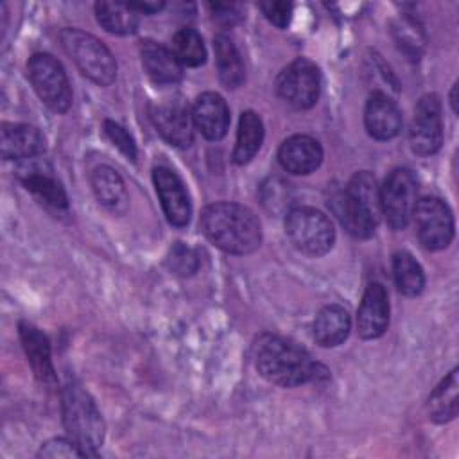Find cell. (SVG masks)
I'll list each match as a JSON object with an SVG mask.
<instances>
[{
    "mask_svg": "<svg viewBox=\"0 0 459 459\" xmlns=\"http://www.w3.org/2000/svg\"><path fill=\"white\" fill-rule=\"evenodd\" d=\"M253 360L265 380L281 387H296L326 377V371L312 360L307 350L276 333H264L255 341Z\"/></svg>",
    "mask_w": 459,
    "mask_h": 459,
    "instance_id": "obj_1",
    "label": "cell"
},
{
    "mask_svg": "<svg viewBox=\"0 0 459 459\" xmlns=\"http://www.w3.org/2000/svg\"><path fill=\"white\" fill-rule=\"evenodd\" d=\"M204 237L231 255H249L262 242V226L256 215L238 203H213L199 221Z\"/></svg>",
    "mask_w": 459,
    "mask_h": 459,
    "instance_id": "obj_2",
    "label": "cell"
},
{
    "mask_svg": "<svg viewBox=\"0 0 459 459\" xmlns=\"http://www.w3.org/2000/svg\"><path fill=\"white\" fill-rule=\"evenodd\" d=\"M335 213L346 231L357 238H368L375 233L382 215L380 188L375 176L368 170L357 172L337 197Z\"/></svg>",
    "mask_w": 459,
    "mask_h": 459,
    "instance_id": "obj_3",
    "label": "cell"
},
{
    "mask_svg": "<svg viewBox=\"0 0 459 459\" xmlns=\"http://www.w3.org/2000/svg\"><path fill=\"white\" fill-rule=\"evenodd\" d=\"M63 423L68 436L88 454L97 457L104 441V420L93 398L77 384H68L61 393Z\"/></svg>",
    "mask_w": 459,
    "mask_h": 459,
    "instance_id": "obj_4",
    "label": "cell"
},
{
    "mask_svg": "<svg viewBox=\"0 0 459 459\" xmlns=\"http://www.w3.org/2000/svg\"><path fill=\"white\" fill-rule=\"evenodd\" d=\"M59 39L65 52L90 81L99 86H109L115 81V57L100 39L74 27L63 29Z\"/></svg>",
    "mask_w": 459,
    "mask_h": 459,
    "instance_id": "obj_5",
    "label": "cell"
},
{
    "mask_svg": "<svg viewBox=\"0 0 459 459\" xmlns=\"http://www.w3.org/2000/svg\"><path fill=\"white\" fill-rule=\"evenodd\" d=\"M285 233L290 244L308 256L328 253L335 242L332 221L310 206H296L287 212Z\"/></svg>",
    "mask_w": 459,
    "mask_h": 459,
    "instance_id": "obj_6",
    "label": "cell"
},
{
    "mask_svg": "<svg viewBox=\"0 0 459 459\" xmlns=\"http://www.w3.org/2000/svg\"><path fill=\"white\" fill-rule=\"evenodd\" d=\"M29 81L38 97L56 113L72 106V88L61 63L50 54H34L27 63Z\"/></svg>",
    "mask_w": 459,
    "mask_h": 459,
    "instance_id": "obj_7",
    "label": "cell"
},
{
    "mask_svg": "<svg viewBox=\"0 0 459 459\" xmlns=\"http://www.w3.org/2000/svg\"><path fill=\"white\" fill-rule=\"evenodd\" d=\"M418 185L416 178L409 169H394L384 181L380 188L382 215L393 230H403L414 212L418 203Z\"/></svg>",
    "mask_w": 459,
    "mask_h": 459,
    "instance_id": "obj_8",
    "label": "cell"
},
{
    "mask_svg": "<svg viewBox=\"0 0 459 459\" xmlns=\"http://www.w3.org/2000/svg\"><path fill=\"white\" fill-rule=\"evenodd\" d=\"M276 91L281 100L296 109L312 108L321 91L319 68L305 57L294 59L280 72L276 79Z\"/></svg>",
    "mask_w": 459,
    "mask_h": 459,
    "instance_id": "obj_9",
    "label": "cell"
},
{
    "mask_svg": "<svg viewBox=\"0 0 459 459\" xmlns=\"http://www.w3.org/2000/svg\"><path fill=\"white\" fill-rule=\"evenodd\" d=\"M412 219L420 242L430 249H445L454 238V215L439 197H423L416 203Z\"/></svg>",
    "mask_w": 459,
    "mask_h": 459,
    "instance_id": "obj_10",
    "label": "cell"
},
{
    "mask_svg": "<svg viewBox=\"0 0 459 459\" xmlns=\"http://www.w3.org/2000/svg\"><path fill=\"white\" fill-rule=\"evenodd\" d=\"M411 149L420 156L436 154L443 143L441 102L437 95H423L414 109V118L409 131Z\"/></svg>",
    "mask_w": 459,
    "mask_h": 459,
    "instance_id": "obj_11",
    "label": "cell"
},
{
    "mask_svg": "<svg viewBox=\"0 0 459 459\" xmlns=\"http://www.w3.org/2000/svg\"><path fill=\"white\" fill-rule=\"evenodd\" d=\"M151 120L158 133L176 147H188L194 140L192 111L179 97H167L151 106Z\"/></svg>",
    "mask_w": 459,
    "mask_h": 459,
    "instance_id": "obj_12",
    "label": "cell"
},
{
    "mask_svg": "<svg viewBox=\"0 0 459 459\" xmlns=\"http://www.w3.org/2000/svg\"><path fill=\"white\" fill-rule=\"evenodd\" d=\"M152 181L167 221L178 228L186 226L192 215V204L185 185L178 178V174L167 167H156L152 170Z\"/></svg>",
    "mask_w": 459,
    "mask_h": 459,
    "instance_id": "obj_13",
    "label": "cell"
},
{
    "mask_svg": "<svg viewBox=\"0 0 459 459\" xmlns=\"http://www.w3.org/2000/svg\"><path fill=\"white\" fill-rule=\"evenodd\" d=\"M389 325V299L382 283H369L364 290L359 312L357 332L362 339L380 337Z\"/></svg>",
    "mask_w": 459,
    "mask_h": 459,
    "instance_id": "obj_14",
    "label": "cell"
},
{
    "mask_svg": "<svg viewBox=\"0 0 459 459\" xmlns=\"http://www.w3.org/2000/svg\"><path fill=\"white\" fill-rule=\"evenodd\" d=\"M0 151L5 160H32L45 152V138L34 126L4 122Z\"/></svg>",
    "mask_w": 459,
    "mask_h": 459,
    "instance_id": "obj_15",
    "label": "cell"
},
{
    "mask_svg": "<svg viewBox=\"0 0 459 459\" xmlns=\"http://www.w3.org/2000/svg\"><path fill=\"white\" fill-rule=\"evenodd\" d=\"M192 120L208 140H221L230 127L226 100L215 91L201 93L192 106Z\"/></svg>",
    "mask_w": 459,
    "mask_h": 459,
    "instance_id": "obj_16",
    "label": "cell"
},
{
    "mask_svg": "<svg viewBox=\"0 0 459 459\" xmlns=\"http://www.w3.org/2000/svg\"><path fill=\"white\" fill-rule=\"evenodd\" d=\"M278 161L290 174H310L323 161L321 143L312 136L294 134L280 145Z\"/></svg>",
    "mask_w": 459,
    "mask_h": 459,
    "instance_id": "obj_17",
    "label": "cell"
},
{
    "mask_svg": "<svg viewBox=\"0 0 459 459\" xmlns=\"http://www.w3.org/2000/svg\"><path fill=\"white\" fill-rule=\"evenodd\" d=\"M364 124L369 136L377 140H391L402 129V115L394 100L382 91H373L366 102Z\"/></svg>",
    "mask_w": 459,
    "mask_h": 459,
    "instance_id": "obj_18",
    "label": "cell"
},
{
    "mask_svg": "<svg viewBox=\"0 0 459 459\" xmlns=\"http://www.w3.org/2000/svg\"><path fill=\"white\" fill-rule=\"evenodd\" d=\"M20 339L23 344V350L29 357V362L32 366V371L36 375V378L48 385L54 387L57 378L54 373V366H52V355H50V342L47 339L45 333H41L36 326H32L30 323H20Z\"/></svg>",
    "mask_w": 459,
    "mask_h": 459,
    "instance_id": "obj_19",
    "label": "cell"
},
{
    "mask_svg": "<svg viewBox=\"0 0 459 459\" xmlns=\"http://www.w3.org/2000/svg\"><path fill=\"white\" fill-rule=\"evenodd\" d=\"M142 65L156 84H176L183 77V65L167 47L156 41H143L140 47Z\"/></svg>",
    "mask_w": 459,
    "mask_h": 459,
    "instance_id": "obj_20",
    "label": "cell"
},
{
    "mask_svg": "<svg viewBox=\"0 0 459 459\" xmlns=\"http://www.w3.org/2000/svg\"><path fill=\"white\" fill-rule=\"evenodd\" d=\"M351 328V321L350 316L346 312V308L339 307V305H326L323 307L316 319H314V339L317 344L325 346V348H333L339 346L341 342H344V339L348 337Z\"/></svg>",
    "mask_w": 459,
    "mask_h": 459,
    "instance_id": "obj_21",
    "label": "cell"
},
{
    "mask_svg": "<svg viewBox=\"0 0 459 459\" xmlns=\"http://www.w3.org/2000/svg\"><path fill=\"white\" fill-rule=\"evenodd\" d=\"M90 183H91L93 194L99 199V203H102L104 206H108L115 212L126 210V206H127L126 185L115 169H111L108 165H100V167L93 169V172L90 176Z\"/></svg>",
    "mask_w": 459,
    "mask_h": 459,
    "instance_id": "obj_22",
    "label": "cell"
},
{
    "mask_svg": "<svg viewBox=\"0 0 459 459\" xmlns=\"http://www.w3.org/2000/svg\"><path fill=\"white\" fill-rule=\"evenodd\" d=\"M213 50L219 81L230 90L238 88L244 82L246 72L235 43L230 39V36L217 34L213 38Z\"/></svg>",
    "mask_w": 459,
    "mask_h": 459,
    "instance_id": "obj_23",
    "label": "cell"
},
{
    "mask_svg": "<svg viewBox=\"0 0 459 459\" xmlns=\"http://www.w3.org/2000/svg\"><path fill=\"white\" fill-rule=\"evenodd\" d=\"M18 178L25 185L27 190L36 194L45 203H48L56 208L68 206V199H66L63 186L54 179V176L50 172H45L36 165H22L18 169Z\"/></svg>",
    "mask_w": 459,
    "mask_h": 459,
    "instance_id": "obj_24",
    "label": "cell"
},
{
    "mask_svg": "<svg viewBox=\"0 0 459 459\" xmlns=\"http://www.w3.org/2000/svg\"><path fill=\"white\" fill-rule=\"evenodd\" d=\"M264 142V124L258 113L247 109L240 115L233 160L238 165L249 163Z\"/></svg>",
    "mask_w": 459,
    "mask_h": 459,
    "instance_id": "obj_25",
    "label": "cell"
},
{
    "mask_svg": "<svg viewBox=\"0 0 459 459\" xmlns=\"http://www.w3.org/2000/svg\"><path fill=\"white\" fill-rule=\"evenodd\" d=\"M457 394H459V380L457 368H454L432 391L427 402V411L432 421L446 423L457 416Z\"/></svg>",
    "mask_w": 459,
    "mask_h": 459,
    "instance_id": "obj_26",
    "label": "cell"
},
{
    "mask_svg": "<svg viewBox=\"0 0 459 459\" xmlns=\"http://www.w3.org/2000/svg\"><path fill=\"white\" fill-rule=\"evenodd\" d=\"M97 22L111 34H133L138 27V14L129 4L118 2H97Z\"/></svg>",
    "mask_w": 459,
    "mask_h": 459,
    "instance_id": "obj_27",
    "label": "cell"
},
{
    "mask_svg": "<svg viewBox=\"0 0 459 459\" xmlns=\"http://www.w3.org/2000/svg\"><path fill=\"white\" fill-rule=\"evenodd\" d=\"M393 276L398 290L403 296L414 298L425 287V274L416 258L407 251H398L393 256Z\"/></svg>",
    "mask_w": 459,
    "mask_h": 459,
    "instance_id": "obj_28",
    "label": "cell"
},
{
    "mask_svg": "<svg viewBox=\"0 0 459 459\" xmlns=\"http://www.w3.org/2000/svg\"><path fill=\"white\" fill-rule=\"evenodd\" d=\"M172 54L183 66H199L206 59V48L197 30L185 27L172 38Z\"/></svg>",
    "mask_w": 459,
    "mask_h": 459,
    "instance_id": "obj_29",
    "label": "cell"
},
{
    "mask_svg": "<svg viewBox=\"0 0 459 459\" xmlns=\"http://www.w3.org/2000/svg\"><path fill=\"white\" fill-rule=\"evenodd\" d=\"M167 265L179 276H190L197 271L199 258L192 247L183 242H176L167 255Z\"/></svg>",
    "mask_w": 459,
    "mask_h": 459,
    "instance_id": "obj_30",
    "label": "cell"
},
{
    "mask_svg": "<svg viewBox=\"0 0 459 459\" xmlns=\"http://www.w3.org/2000/svg\"><path fill=\"white\" fill-rule=\"evenodd\" d=\"M39 457H88V454L70 437H54L41 445Z\"/></svg>",
    "mask_w": 459,
    "mask_h": 459,
    "instance_id": "obj_31",
    "label": "cell"
},
{
    "mask_svg": "<svg viewBox=\"0 0 459 459\" xmlns=\"http://www.w3.org/2000/svg\"><path fill=\"white\" fill-rule=\"evenodd\" d=\"M396 41L398 45L409 54V56H418L420 54V48L423 45V39H421V30L420 27H416V22L414 20H402L400 27H396Z\"/></svg>",
    "mask_w": 459,
    "mask_h": 459,
    "instance_id": "obj_32",
    "label": "cell"
},
{
    "mask_svg": "<svg viewBox=\"0 0 459 459\" xmlns=\"http://www.w3.org/2000/svg\"><path fill=\"white\" fill-rule=\"evenodd\" d=\"M104 133L111 140V143L117 145L129 160L136 158V145H134L131 134L122 126H118L111 120H106L104 122Z\"/></svg>",
    "mask_w": 459,
    "mask_h": 459,
    "instance_id": "obj_33",
    "label": "cell"
},
{
    "mask_svg": "<svg viewBox=\"0 0 459 459\" xmlns=\"http://www.w3.org/2000/svg\"><path fill=\"white\" fill-rule=\"evenodd\" d=\"M260 9L265 14V18L280 29H285L290 23V18H292V4L290 2H274V0L262 2Z\"/></svg>",
    "mask_w": 459,
    "mask_h": 459,
    "instance_id": "obj_34",
    "label": "cell"
},
{
    "mask_svg": "<svg viewBox=\"0 0 459 459\" xmlns=\"http://www.w3.org/2000/svg\"><path fill=\"white\" fill-rule=\"evenodd\" d=\"M210 11L213 14V20L222 25H235L242 18L237 4H210Z\"/></svg>",
    "mask_w": 459,
    "mask_h": 459,
    "instance_id": "obj_35",
    "label": "cell"
},
{
    "mask_svg": "<svg viewBox=\"0 0 459 459\" xmlns=\"http://www.w3.org/2000/svg\"><path fill=\"white\" fill-rule=\"evenodd\" d=\"M134 11H138V13H149V14H152V13H158L160 9H163V2H133V4H129Z\"/></svg>",
    "mask_w": 459,
    "mask_h": 459,
    "instance_id": "obj_36",
    "label": "cell"
},
{
    "mask_svg": "<svg viewBox=\"0 0 459 459\" xmlns=\"http://www.w3.org/2000/svg\"><path fill=\"white\" fill-rule=\"evenodd\" d=\"M455 91H457V84H454L452 88V93H450V104H452V109L457 111V100H455Z\"/></svg>",
    "mask_w": 459,
    "mask_h": 459,
    "instance_id": "obj_37",
    "label": "cell"
}]
</instances>
